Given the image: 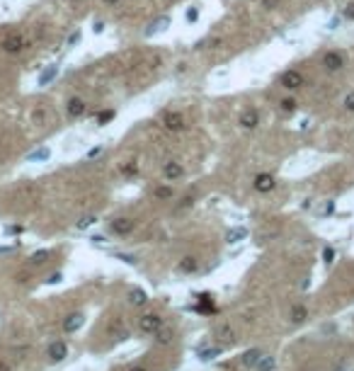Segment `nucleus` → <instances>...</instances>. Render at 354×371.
Instances as JSON below:
<instances>
[{"label": "nucleus", "instance_id": "nucleus-1", "mask_svg": "<svg viewBox=\"0 0 354 371\" xmlns=\"http://www.w3.org/2000/svg\"><path fill=\"white\" fill-rule=\"evenodd\" d=\"M163 129H167V131H185L187 129V124H185V117H182V112H175V109H167L165 114H163Z\"/></svg>", "mask_w": 354, "mask_h": 371}, {"label": "nucleus", "instance_id": "nucleus-2", "mask_svg": "<svg viewBox=\"0 0 354 371\" xmlns=\"http://www.w3.org/2000/svg\"><path fill=\"white\" fill-rule=\"evenodd\" d=\"M24 49H27V39H24L22 34H10V37H5V39H2V51H5V54H10V56L22 54Z\"/></svg>", "mask_w": 354, "mask_h": 371}, {"label": "nucleus", "instance_id": "nucleus-3", "mask_svg": "<svg viewBox=\"0 0 354 371\" xmlns=\"http://www.w3.org/2000/svg\"><path fill=\"white\" fill-rule=\"evenodd\" d=\"M279 85H282L284 90H289V92H293V90H298V87L303 85V75H301L298 70H293V68H289V70H284L282 75H279Z\"/></svg>", "mask_w": 354, "mask_h": 371}, {"label": "nucleus", "instance_id": "nucleus-4", "mask_svg": "<svg viewBox=\"0 0 354 371\" xmlns=\"http://www.w3.org/2000/svg\"><path fill=\"white\" fill-rule=\"evenodd\" d=\"M139 327H141V332H146V335H155V332L163 327V318H160L158 313H146L141 320H139Z\"/></svg>", "mask_w": 354, "mask_h": 371}, {"label": "nucleus", "instance_id": "nucleus-5", "mask_svg": "<svg viewBox=\"0 0 354 371\" xmlns=\"http://www.w3.org/2000/svg\"><path fill=\"white\" fill-rule=\"evenodd\" d=\"M240 129H245V131H252V129H257L260 126V112L255 109V107H248V109H243L240 112Z\"/></svg>", "mask_w": 354, "mask_h": 371}, {"label": "nucleus", "instance_id": "nucleus-6", "mask_svg": "<svg viewBox=\"0 0 354 371\" xmlns=\"http://www.w3.org/2000/svg\"><path fill=\"white\" fill-rule=\"evenodd\" d=\"M323 68L325 70H330V73H337V70H342L345 68V56L340 54V51H328V54H323Z\"/></svg>", "mask_w": 354, "mask_h": 371}, {"label": "nucleus", "instance_id": "nucleus-7", "mask_svg": "<svg viewBox=\"0 0 354 371\" xmlns=\"http://www.w3.org/2000/svg\"><path fill=\"white\" fill-rule=\"evenodd\" d=\"M182 175H185L182 163H177V160H167V163H163V177H165L167 182H177V180H182Z\"/></svg>", "mask_w": 354, "mask_h": 371}, {"label": "nucleus", "instance_id": "nucleus-8", "mask_svg": "<svg viewBox=\"0 0 354 371\" xmlns=\"http://www.w3.org/2000/svg\"><path fill=\"white\" fill-rule=\"evenodd\" d=\"M252 187L257 189V192H272L274 187H277V180H274V175L272 173H260V175H255V180H252Z\"/></svg>", "mask_w": 354, "mask_h": 371}, {"label": "nucleus", "instance_id": "nucleus-9", "mask_svg": "<svg viewBox=\"0 0 354 371\" xmlns=\"http://www.w3.org/2000/svg\"><path fill=\"white\" fill-rule=\"evenodd\" d=\"M134 226H136V223H134L131 218H114V221L109 223L112 233H114V236H122V238H124V236H129V233L134 231Z\"/></svg>", "mask_w": 354, "mask_h": 371}, {"label": "nucleus", "instance_id": "nucleus-10", "mask_svg": "<svg viewBox=\"0 0 354 371\" xmlns=\"http://www.w3.org/2000/svg\"><path fill=\"white\" fill-rule=\"evenodd\" d=\"M66 357H68V345L63 340H56V342L49 345V359L51 362H63Z\"/></svg>", "mask_w": 354, "mask_h": 371}, {"label": "nucleus", "instance_id": "nucleus-11", "mask_svg": "<svg viewBox=\"0 0 354 371\" xmlns=\"http://www.w3.org/2000/svg\"><path fill=\"white\" fill-rule=\"evenodd\" d=\"M85 109H87V105H85V100H80V97H71V100L66 102V114H68L71 119L83 117V114H85Z\"/></svg>", "mask_w": 354, "mask_h": 371}, {"label": "nucleus", "instance_id": "nucleus-12", "mask_svg": "<svg viewBox=\"0 0 354 371\" xmlns=\"http://www.w3.org/2000/svg\"><path fill=\"white\" fill-rule=\"evenodd\" d=\"M83 323H85V315H83V313H71V315H66V320H63V330H66V332H75V330H80Z\"/></svg>", "mask_w": 354, "mask_h": 371}, {"label": "nucleus", "instance_id": "nucleus-13", "mask_svg": "<svg viewBox=\"0 0 354 371\" xmlns=\"http://www.w3.org/2000/svg\"><path fill=\"white\" fill-rule=\"evenodd\" d=\"M197 269H199V262H197V257H192V255L182 257L180 264H177V272H182V274H192V272H197Z\"/></svg>", "mask_w": 354, "mask_h": 371}, {"label": "nucleus", "instance_id": "nucleus-14", "mask_svg": "<svg viewBox=\"0 0 354 371\" xmlns=\"http://www.w3.org/2000/svg\"><path fill=\"white\" fill-rule=\"evenodd\" d=\"M56 75H59V65L54 63V65H49V68H46V70H44V73L39 75L37 85H39V87H46V85H49V83H51V80H54Z\"/></svg>", "mask_w": 354, "mask_h": 371}, {"label": "nucleus", "instance_id": "nucleus-15", "mask_svg": "<svg viewBox=\"0 0 354 371\" xmlns=\"http://www.w3.org/2000/svg\"><path fill=\"white\" fill-rule=\"evenodd\" d=\"M129 304H131V306H143V304H148V294H146L143 289H131V291H129Z\"/></svg>", "mask_w": 354, "mask_h": 371}, {"label": "nucleus", "instance_id": "nucleus-16", "mask_svg": "<svg viewBox=\"0 0 354 371\" xmlns=\"http://www.w3.org/2000/svg\"><path fill=\"white\" fill-rule=\"evenodd\" d=\"M153 196L158 199V201H163V199H172L175 196V189L170 185H158L155 189H153Z\"/></svg>", "mask_w": 354, "mask_h": 371}, {"label": "nucleus", "instance_id": "nucleus-17", "mask_svg": "<svg viewBox=\"0 0 354 371\" xmlns=\"http://www.w3.org/2000/svg\"><path fill=\"white\" fill-rule=\"evenodd\" d=\"M289 318H291V323H303V320L308 318V310H306L303 304H296V306L291 308V313H289Z\"/></svg>", "mask_w": 354, "mask_h": 371}, {"label": "nucleus", "instance_id": "nucleus-18", "mask_svg": "<svg viewBox=\"0 0 354 371\" xmlns=\"http://www.w3.org/2000/svg\"><path fill=\"white\" fill-rule=\"evenodd\" d=\"M260 357H262L260 349H248V352L240 357V364H243V367H255V362H257Z\"/></svg>", "mask_w": 354, "mask_h": 371}, {"label": "nucleus", "instance_id": "nucleus-19", "mask_svg": "<svg viewBox=\"0 0 354 371\" xmlns=\"http://www.w3.org/2000/svg\"><path fill=\"white\" fill-rule=\"evenodd\" d=\"M167 24H170V17H167V15H165V17H158V20H155V22H153V24H150V27L146 29V37H150V34H155L158 29H165Z\"/></svg>", "mask_w": 354, "mask_h": 371}, {"label": "nucleus", "instance_id": "nucleus-20", "mask_svg": "<svg viewBox=\"0 0 354 371\" xmlns=\"http://www.w3.org/2000/svg\"><path fill=\"white\" fill-rule=\"evenodd\" d=\"M216 335H218V340H223V342H228V345L235 340V332H233L230 325H221V327L216 330Z\"/></svg>", "mask_w": 354, "mask_h": 371}, {"label": "nucleus", "instance_id": "nucleus-21", "mask_svg": "<svg viewBox=\"0 0 354 371\" xmlns=\"http://www.w3.org/2000/svg\"><path fill=\"white\" fill-rule=\"evenodd\" d=\"M279 109L286 112V114L296 112V109H298V100H296V97H284L282 102H279Z\"/></svg>", "mask_w": 354, "mask_h": 371}, {"label": "nucleus", "instance_id": "nucleus-22", "mask_svg": "<svg viewBox=\"0 0 354 371\" xmlns=\"http://www.w3.org/2000/svg\"><path fill=\"white\" fill-rule=\"evenodd\" d=\"M197 354H199V359L209 362V359H213V357H218V354H221V349H218V347H199V349H197Z\"/></svg>", "mask_w": 354, "mask_h": 371}, {"label": "nucleus", "instance_id": "nucleus-23", "mask_svg": "<svg viewBox=\"0 0 354 371\" xmlns=\"http://www.w3.org/2000/svg\"><path fill=\"white\" fill-rule=\"evenodd\" d=\"M255 369L257 371H272L274 369V357H265V354H262V357L255 362Z\"/></svg>", "mask_w": 354, "mask_h": 371}, {"label": "nucleus", "instance_id": "nucleus-24", "mask_svg": "<svg viewBox=\"0 0 354 371\" xmlns=\"http://www.w3.org/2000/svg\"><path fill=\"white\" fill-rule=\"evenodd\" d=\"M49 155H51V151L44 146V148H37L34 153H29L27 160H29V163H34V160H49Z\"/></svg>", "mask_w": 354, "mask_h": 371}, {"label": "nucleus", "instance_id": "nucleus-25", "mask_svg": "<svg viewBox=\"0 0 354 371\" xmlns=\"http://www.w3.org/2000/svg\"><path fill=\"white\" fill-rule=\"evenodd\" d=\"M49 257H51V252H49V250H37V252L29 257V264H44Z\"/></svg>", "mask_w": 354, "mask_h": 371}, {"label": "nucleus", "instance_id": "nucleus-26", "mask_svg": "<svg viewBox=\"0 0 354 371\" xmlns=\"http://www.w3.org/2000/svg\"><path fill=\"white\" fill-rule=\"evenodd\" d=\"M245 236H248V231H245V228H233V231H228L226 240H228V243H238V240H243Z\"/></svg>", "mask_w": 354, "mask_h": 371}, {"label": "nucleus", "instance_id": "nucleus-27", "mask_svg": "<svg viewBox=\"0 0 354 371\" xmlns=\"http://www.w3.org/2000/svg\"><path fill=\"white\" fill-rule=\"evenodd\" d=\"M112 332H114V337H117V340H126V337H129V330H126V327H122V323H119V320H114Z\"/></svg>", "mask_w": 354, "mask_h": 371}, {"label": "nucleus", "instance_id": "nucleus-28", "mask_svg": "<svg viewBox=\"0 0 354 371\" xmlns=\"http://www.w3.org/2000/svg\"><path fill=\"white\" fill-rule=\"evenodd\" d=\"M114 117H117V112H114V109H104V112H100V114H97V124H100V126H104V124L112 122Z\"/></svg>", "mask_w": 354, "mask_h": 371}, {"label": "nucleus", "instance_id": "nucleus-29", "mask_svg": "<svg viewBox=\"0 0 354 371\" xmlns=\"http://www.w3.org/2000/svg\"><path fill=\"white\" fill-rule=\"evenodd\" d=\"M155 335H158L155 340H158L160 345H170V342H172V332H170V330H163V327H160Z\"/></svg>", "mask_w": 354, "mask_h": 371}, {"label": "nucleus", "instance_id": "nucleus-30", "mask_svg": "<svg viewBox=\"0 0 354 371\" xmlns=\"http://www.w3.org/2000/svg\"><path fill=\"white\" fill-rule=\"evenodd\" d=\"M92 223H97V216H83V218L78 221V228H80V231H85V228H90Z\"/></svg>", "mask_w": 354, "mask_h": 371}, {"label": "nucleus", "instance_id": "nucleus-31", "mask_svg": "<svg viewBox=\"0 0 354 371\" xmlns=\"http://www.w3.org/2000/svg\"><path fill=\"white\" fill-rule=\"evenodd\" d=\"M122 173H124V175H136V173H139V165H136V163H126V165H122Z\"/></svg>", "mask_w": 354, "mask_h": 371}, {"label": "nucleus", "instance_id": "nucleus-32", "mask_svg": "<svg viewBox=\"0 0 354 371\" xmlns=\"http://www.w3.org/2000/svg\"><path fill=\"white\" fill-rule=\"evenodd\" d=\"M342 105H345V109H347V112H354V90L345 97V102H342Z\"/></svg>", "mask_w": 354, "mask_h": 371}, {"label": "nucleus", "instance_id": "nucleus-33", "mask_svg": "<svg viewBox=\"0 0 354 371\" xmlns=\"http://www.w3.org/2000/svg\"><path fill=\"white\" fill-rule=\"evenodd\" d=\"M342 20H354V2H350V5L342 10Z\"/></svg>", "mask_w": 354, "mask_h": 371}, {"label": "nucleus", "instance_id": "nucleus-34", "mask_svg": "<svg viewBox=\"0 0 354 371\" xmlns=\"http://www.w3.org/2000/svg\"><path fill=\"white\" fill-rule=\"evenodd\" d=\"M323 257H325V262L330 264V262H333V257H335V250H333V247H325V250H323Z\"/></svg>", "mask_w": 354, "mask_h": 371}, {"label": "nucleus", "instance_id": "nucleus-35", "mask_svg": "<svg viewBox=\"0 0 354 371\" xmlns=\"http://www.w3.org/2000/svg\"><path fill=\"white\" fill-rule=\"evenodd\" d=\"M117 257H119V260H124L126 264H136V262H139L134 255H124V252H122V255H117Z\"/></svg>", "mask_w": 354, "mask_h": 371}, {"label": "nucleus", "instance_id": "nucleus-36", "mask_svg": "<svg viewBox=\"0 0 354 371\" xmlns=\"http://www.w3.org/2000/svg\"><path fill=\"white\" fill-rule=\"evenodd\" d=\"M197 17H199V7H192V10L187 12V20H189V22H197Z\"/></svg>", "mask_w": 354, "mask_h": 371}, {"label": "nucleus", "instance_id": "nucleus-37", "mask_svg": "<svg viewBox=\"0 0 354 371\" xmlns=\"http://www.w3.org/2000/svg\"><path fill=\"white\" fill-rule=\"evenodd\" d=\"M277 5H279V0H262V7H265V10H274Z\"/></svg>", "mask_w": 354, "mask_h": 371}, {"label": "nucleus", "instance_id": "nucleus-38", "mask_svg": "<svg viewBox=\"0 0 354 371\" xmlns=\"http://www.w3.org/2000/svg\"><path fill=\"white\" fill-rule=\"evenodd\" d=\"M340 22H342V17H333V20L328 22V27H330V29H337V27H340Z\"/></svg>", "mask_w": 354, "mask_h": 371}, {"label": "nucleus", "instance_id": "nucleus-39", "mask_svg": "<svg viewBox=\"0 0 354 371\" xmlns=\"http://www.w3.org/2000/svg\"><path fill=\"white\" fill-rule=\"evenodd\" d=\"M46 282H49V284H59V282H61V272H56V274H51V277H49Z\"/></svg>", "mask_w": 354, "mask_h": 371}, {"label": "nucleus", "instance_id": "nucleus-40", "mask_svg": "<svg viewBox=\"0 0 354 371\" xmlns=\"http://www.w3.org/2000/svg\"><path fill=\"white\" fill-rule=\"evenodd\" d=\"M78 39H80V32H73L71 37H68V46H73V44H78Z\"/></svg>", "mask_w": 354, "mask_h": 371}, {"label": "nucleus", "instance_id": "nucleus-41", "mask_svg": "<svg viewBox=\"0 0 354 371\" xmlns=\"http://www.w3.org/2000/svg\"><path fill=\"white\" fill-rule=\"evenodd\" d=\"M192 201H194L192 196H187V199H182V204H180V209H187V206H192Z\"/></svg>", "mask_w": 354, "mask_h": 371}, {"label": "nucleus", "instance_id": "nucleus-42", "mask_svg": "<svg viewBox=\"0 0 354 371\" xmlns=\"http://www.w3.org/2000/svg\"><path fill=\"white\" fill-rule=\"evenodd\" d=\"M97 153H102V148H100V146H97V148H92V151H90V153H87V158H95V155H97Z\"/></svg>", "mask_w": 354, "mask_h": 371}, {"label": "nucleus", "instance_id": "nucleus-43", "mask_svg": "<svg viewBox=\"0 0 354 371\" xmlns=\"http://www.w3.org/2000/svg\"><path fill=\"white\" fill-rule=\"evenodd\" d=\"M0 371H10V367H7V364H5L2 359H0Z\"/></svg>", "mask_w": 354, "mask_h": 371}, {"label": "nucleus", "instance_id": "nucleus-44", "mask_svg": "<svg viewBox=\"0 0 354 371\" xmlns=\"http://www.w3.org/2000/svg\"><path fill=\"white\" fill-rule=\"evenodd\" d=\"M129 371H146V369H143V367H131Z\"/></svg>", "mask_w": 354, "mask_h": 371}, {"label": "nucleus", "instance_id": "nucleus-45", "mask_svg": "<svg viewBox=\"0 0 354 371\" xmlns=\"http://www.w3.org/2000/svg\"><path fill=\"white\" fill-rule=\"evenodd\" d=\"M104 2H107V5H117L119 0H104Z\"/></svg>", "mask_w": 354, "mask_h": 371}]
</instances>
